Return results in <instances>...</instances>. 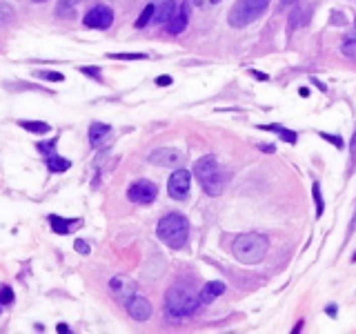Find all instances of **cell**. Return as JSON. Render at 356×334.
Wrapping results in <instances>:
<instances>
[{"label":"cell","mask_w":356,"mask_h":334,"mask_svg":"<svg viewBox=\"0 0 356 334\" xmlns=\"http://www.w3.org/2000/svg\"><path fill=\"white\" fill-rule=\"evenodd\" d=\"M267 248H270L267 236L256 234V232H247V234L236 236L234 243H231L234 259L239 261V263H245V265L261 263V261L265 259V254H267Z\"/></svg>","instance_id":"cell-1"},{"label":"cell","mask_w":356,"mask_h":334,"mask_svg":"<svg viewBox=\"0 0 356 334\" xmlns=\"http://www.w3.org/2000/svg\"><path fill=\"white\" fill-rule=\"evenodd\" d=\"M158 239L163 241L167 248L172 250H180L185 248L187 243V236H189V220L178 212H172L167 216H163L158 220V228H156Z\"/></svg>","instance_id":"cell-2"},{"label":"cell","mask_w":356,"mask_h":334,"mask_svg":"<svg viewBox=\"0 0 356 334\" xmlns=\"http://www.w3.org/2000/svg\"><path fill=\"white\" fill-rule=\"evenodd\" d=\"M194 174L198 178L200 187L209 194V196H218L225 189V172L220 167V163L216 161V156H203L196 161Z\"/></svg>","instance_id":"cell-3"},{"label":"cell","mask_w":356,"mask_h":334,"mask_svg":"<svg viewBox=\"0 0 356 334\" xmlns=\"http://www.w3.org/2000/svg\"><path fill=\"white\" fill-rule=\"evenodd\" d=\"M200 301L189 287L185 285H174L169 287V292L165 294V310L172 318H185L192 316L198 310Z\"/></svg>","instance_id":"cell-4"},{"label":"cell","mask_w":356,"mask_h":334,"mask_svg":"<svg viewBox=\"0 0 356 334\" xmlns=\"http://www.w3.org/2000/svg\"><path fill=\"white\" fill-rule=\"evenodd\" d=\"M270 7V0H239L229 12V25L236 29H243L247 25H252L254 20H259Z\"/></svg>","instance_id":"cell-5"},{"label":"cell","mask_w":356,"mask_h":334,"mask_svg":"<svg viewBox=\"0 0 356 334\" xmlns=\"http://www.w3.org/2000/svg\"><path fill=\"white\" fill-rule=\"evenodd\" d=\"M189 187H192V174H189L187 169H176V172L169 176L167 192H169V196H172V198H176V200L187 198Z\"/></svg>","instance_id":"cell-6"},{"label":"cell","mask_w":356,"mask_h":334,"mask_svg":"<svg viewBox=\"0 0 356 334\" xmlns=\"http://www.w3.org/2000/svg\"><path fill=\"white\" fill-rule=\"evenodd\" d=\"M113 23V12L107 5H96L85 16V25L89 29H109Z\"/></svg>","instance_id":"cell-7"},{"label":"cell","mask_w":356,"mask_h":334,"mask_svg":"<svg viewBox=\"0 0 356 334\" xmlns=\"http://www.w3.org/2000/svg\"><path fill=\"white\" fill-rule=\"evenodd\" d=\"M158 194V187L154 185L152 181H136L130 187L127 196H130L132 203H138V205H149Z\"/></svg>","instance_id":"cell-8"},{"label":"cell","mask_w":356,"mask_h":334,"mask_svg":"<svg viewBox=\"0 0 356 334\" xmlns=\"http://www.w3.org/2000/svg\"><path fill=\"white\" fill-rule=\"evenodd\" d=\"M149 163L158 167H174L183 163V152L174 150V147H158L149 154Z\"/></svg>","instance_id":"cell-9"},{"label":"cell","mask_w":356,"mask_h":334,"mask_svg":"<svg viewBox=\"0 0 356 334\" xmlns=\"http://www.w3.org/2000/svg\"><path fill=\"white\" fill-rule=\"evenodd\" d=\"M127 314H130L134 321H147L152 316V303H149L145 296H136L134 294L130 301H125Z\"/></svg>","instance_id":"cell-10"},{"label":"cell","mask_w":356,"mask_h":334,"mask_svg":"<svg viewBox=\"0 0 356 334\" xmlns=\"http://www.w3.org/2000/svg\"><path fill=\"white\" fill-rule=\"evenodd\" d=\"M109 290L113 294V299L118 301H130L134 294H136V285H134L132 279H127V276H113L109 281Z\"/></svg>","instance_id":"cell-11"},{"label":"cell","mask_w":356,"mask_h":334,"mask_svg":"<svg viewBox=\"0 0 356 334\" xmlns=\"http://www.w3.org/2000/svg\"><path fill=\"white\" fill-rule=\"evenodd\" d=\"M187 20H189V9L187 5H180V7L174 12V16L167 20V32L169 34H183L185 27H187Z\"/></svg>","instance_id":"cell-12"},{"label":"cell","mask_w":356,"mask_h":334,"mask_svg":"<svg viewBox=\"0 0 356 334\" xmlns=\"http://www.w3.org/2000/svg\"><path fill=\"white\" fill-rule=\"evenodd\" d=\"M223 292H225V283H223V281H209L205 287H200V294H198L200 305H205V303H211L214 299H218Z\"/></svg>","instance_id":"cell-13"},{"label":"cell","mask_w":356,"mask_h":334,"mask_svg":"<svg viewBox=\"0 0 356 334\" xmlns=\"http://www.w3.org/2000/svg\"><path fill=\"white\" fill-rule=\"evenodd\" d=\"M109 136H111V127L109 125H105V123H91V127H89V143L94 147H102Z\"/></svg>","instance_id":"cell-14"},{"label":"cell","mask_w":356,"mask_h":334,"mask_svg":"<svg viewBox=\"0 0 356 334\" xmlns=\"http://www.w3.org/2000/svg\"><path fill=\"white\" fill-rule=\"evenodd\" d=\"M178 9V5L174 0H163V3L156 5V12H154V23H165L174 16V12Z\"/></svg>","instance_id":"cell-15"},{"label":"cell","mask_w":356,"mask_h":334,"mask_svg":"<svg viewBox=\"0 0 356 334\" xmlns=\"http://www.w3.org/2000/svg\"><path fill=\"white\" fill-rule=\"evenodd\" d=\"M80 220H76V218H63V216H56V214H51L49 216V225H51V230H54L56 234H60V236H65V234H69V228L71 225H78Z\"/></svg>","instance_id":"cell-16"},{"label":"cell","mask_w":356,"mask_h":334,"mask_svg":"<svg viewBox=\"0 0 356 334\" xmlns=\"http://www.w3.org/2000/svg\"><path fill=\"white\" fill-rule=\"evenodd\" d=\"M261 130H267V132H274V134H278V136H281L285 143H290V145H296V141H298L296 132H290V130H287V127H283V125H263Z\"/></svg>","instance_id":"cell-17"},{"label":"cell","mask_w":356,"mask_h":334,"mask_svg":"<svg viewBox=\"0 0 356 334\" xmlns=\"http://www.w3.org/2000/svg\"><path fill=\"white\" fill-rule=\"evenodd\" d=\"M47 167H49V172H67V169L71 167V161H69V158L58 156V154H49V156H47Z\"/></svg>","instance_id":"cell-18"},{"label":"cell","mask_w":356,"mask_h":334,"mask_svg":"<svg viewBox=\"0 0 356 334\" xmlns=\"http://www.w3.org/2000/svg\"><path fill=\"white\" fill-rule=\"evenodd\" d=\"M18 125L23 127V130L32 132V134H47L51 130L49 123H45V121H20Z\"/></svg>","instance_id":"cell-19"},{"label":"cell","mask_w":356,"mask_h":334,"mask_svg":"<svg viewBox=\"0 0 356 334\" xmlns=\"http://www.w3.org/2000/svg\"><path fill=\"white\" fill-rule=\"evenodd\" d=\"M78 3H82V0H60L58 7H56V14H58V16H63V18L74 16L76 5H78Z\"/></svg>","instance_id":"cell-20"},{"label":"cell","mask_w":356,"mask_h":334,"mask_svg":"<svg viewBox=\"0 0 356 334\" xmlns=\"http://www.w3.org/2000/svg\"><path fill=\"white\" fill-rule=\"evenodd\" d=\"M154 12H156V5H154V3H149L147 7L141 12V16H138V20H136V29L147 27V25L154 20Z\"/></svg>","instance_id":"cell-21"},{"label":"cell","mask_w":356,"mask_h":334,"mask_svg":"<svg viewBox=\"0 0 356 334\" xmlns=\"http://www.w3.org/2000/svg\"><path fill=\"white\" fill-rule=\"evenodd\" d=\"M312 196H314V203H316V218H318V216H323V212H325V203H323V194H321L318 181H314V185H312Z\"/></svg>","instance_id":"cell-22"},{"label":"cell","mask_w":356,"mask_h":334,"mask_svg":"<svg viewBox=\"0 0 356 334\" xmlns=\"http://www.w3.org/2000/svg\"><path fill=\"white\" fill-rule=\"evenodd\" d=\"M36 78H43V80H51V83H63L65 80V76L60 74V71H47V69H40V71H36Z\"/></svg>","instance_id":"cell-23"},{"label":"cell","mask_w":356,"mask_h":334,"mask_svg":"<svg viewBox=\"0 0 356 334\" xmlns=\"http://www.w3.org/2000/svg\"><path fill=\"white\" fill-rule=\"evenodd\" d=\"M290 29H294V27H301V25H305L307 23V9H301V7H296V12L290 16Z\"/></svg>","instance_id":"cell-24"},{"label":"cell","mask_w":356,"mask_h":334,"mask_svg":"<svg viewBox=\"0 0 356 334\" xmlns=\"http://www.w3.org/2000/svg\"><path fill=\"white\" fill-rule=\"evenodd\" d=\"M16 301V294H14V290L9 285H5L3 290H0V303L3 305H12V303Z\"/></svg>","instance_id":"cell-25"},{"label":"cell","mask_w":356,"mask_h":334,"mask_svg":"<svg viewBox=\"0 0 356 334\" xmlns=\"http://www.w3.org/2000/svg\"><path fill=\"white\" fill-rule=\"evenodd\" d=\"M109 58H113V60H145L149 56L147 54H109Z\"/></svg>","instance_id":"cell-26"},{"label":"cell","mask_w":356,"mask_h":334,"mask_svg":"<svg viewBox=\"0 0 356 334\" xmlns=\"http://www.w3.org/2000/svg\"><path fill=\"white\" fill-rule=\"evenodd\" d=\"M56 143H58V138H51V141H45V143H38V152L45 154V156H49V154H54V147Z\"/></svg>","instance_id":"cell-27"},{"label":"cell","mask_w":356,"mask_h":334,"mask_svg":"<svg viewBox=\"0 0 356 334\" xmlns=\"http://www.w3.org/2000/svg\"><path fill=\"white\" fill-rule=\"evenodd\" d=\"M80 71H82L85 76H89V78L100 80V67H89V65H85V67H80Z\"/></svg>","instance_id":"cell-28"},{"label":"cell","mask_w":356,"mask_h":334,"mask_svg":"<svg viewBox=\"0 0 356 334\" xmlns=\"http://www.w3.org/2000/svg\"><path fill=\"white\" fill-rule=\"evenodd\" d=\"M74 250L80 252V254H89V252H91L89 243H87V241H82V239H76V241H74Z\"/></svg>","instance_id":"cell-29"},{"label":"cell","mask_w":356,"mask_h":334,"mask_svg":"<svg viewBox=\"0 0 356 334\" xmlns=\"http://www.w3.org/2000/svg\"><path fill=\"white\" fill-rule=\"evenodd\" d=\"M343 54L349 56V58H356V40H347L343 45Z\"/></svg>","instance_id":"cell-30"},{"label":"cell","mask_w":356,"mask_h":334,"mask_svg":"<svg viewBox=\"0 0 356 334\" xmlns=\"http://www.w3.org/2000/svg\"><path fill=\"white\" fill-rule=\"evenodd\" d=\"M321 138H325V141H329V143H334L338 150H343V138H340V136H332V134H325V132H323Z\"/></svg>","instance_id":"cell-31"},{"label":"cell","mask_w":356,"mask_h":334,"mask_svg":"<svg viewBox=\"0 0 356 334\" xmlns=\"http://www.w3.org/2000/svg\"><path fill=\"white\" fill-rule=\"evenodd\" d=\"M156 85H158V87L172 85V76H158V78H156Z\"/></svg>","instance_id":"cell-32"},{"label":"cell","mask_w":356,"mask_h":334,"mask_svg":"<svg viewBox=\"0 0 356 334\" xmlns=\"http://www.w3.org/2000/svg\"><path fill=\"white\" fill-rule=\"evenodd\" d=\"M250 74H254V78H259V80H267V78H270V76H267V74H263V71H250Z\"/></svg>","instance_id":"cell-33"},{"label":"cell","mask_w":356,"mask_h":334,"mask_svg":"<svg viewBox=\"0 0 356 334\" xmlns=\"http://www.w3.org/2000/svg\"><path fill=\"white\" fill-rule=\"evenodd\" d=\"M259 150H263V152H274V147H272V145H265V143H263V145H259Z\"/></svg>","instance_id":"cell-34"},{"label":"cell","mask_w":356,"mask_h":334,"mask_svg":"<svg viewBox=\"0 0 356 334\" xmlns=\"http://www.w3.org/2000/svg\"><path fill=\"white\" fill-rule=\"evenodd\" d=\"M325 312H327L329 316H336V305H329V307H327V310H325Z\"/></svg>","instance_id":"cell-35"},{"label":"cell","mask_w":356,"mask_h":334,"mask_svg":"<svg viewBox=\"0 0 356 334\" xmlns=\"http://www.w3.org/2000/svg\"><path fill=\"white\" fill-rule=\"evenodd\" d=\"M352 158H356V134H354V138H352Z\"/></svg>","instance_id":"cell-36"},{"label":"cell","mask_w":356,"mask_h":334,"mask_svg":"<svg viewBox=\"0 0 356 334\" xmlns=\"http://www.w3.org/2000/svg\"><path fill=\"white\" fill-rule=\"evenodd\" d=\"M298 0H281V5H285V7H290V5H296Z\"/></svg>","instance_id":"cell-37"},{"label":"cell","mask_w":356,"mask_h":334,"mask_svg":"<svg viewBox=\"0 0 356 334\" xmlns=\"http://www.w3.org/2000/svg\"><path fill=\"white\" fill-rule=\"evenodd\" d=\"M56 330H58V332H69V327H67V325H63V323H60V325H56Z\"/></svg>","instance_id":"cell-38"},{"label":"cell","mask_w":356,"mask_h":334,"mask_svg":"<svg viewBox=\"0 0 356 334\" xmlns=\"http://www.w3.org/2000/svg\"><path fill=\"white\" fill-rule=\"evenodd\" d=\"M298 91H301V96H303V98H305V96H309V89H307V87H301V89H298Z\"/></svg>","instance_id":"cell-39"},{"label":"cell","mask_w":356,"mask_h":334,"mask_svg":"<svg viewBox=\"0 0 356 334\" xmlns=\"http://www.w3.org/2000/svg\"><path fill=\"white\" fill-rule=\"evenodd\" d=\"M349 230H356V214H354V223L349 225Z\"/></svg>","instance_id":"cell-40"},{"label":"cell","mask_w":356,"mask_h":334,"mask_svg":"<svg viewBox=\"0 0 356 334\" xmlns=\"http://www.w3.org/2000/svg\"><path fill=\"white\" fill-rule=\"evenodd\" d=\"M209 3H220V0H209Z\"/></svg>","instance_id":"cell-41"},{"label":"cell","mask_w":356,"mask_h":334,"mask_svg":"<svg viewBox=\"0 0 356 334\" xmlns=\"http://www.w3.org/2000/svg\"><path fill=\"white\" fill-rule=\"evenodd\" d=\"M34 3H45V0H34Z\"/></svg>","instance_id":"cell-42"},{"label":"cell","mask_w":356,"mask_h":334,"mask_svg":"<svg viewBox=\"0 0 356 334\" xmlns=\"http://www.w3.org/2000/svg\"><path fill=\"white\" fill-rule=\"evenodd\" d=\"M352 261H356V252H354V256H352Z\"/></svg>","instance_id":"cell-43"},{"label":"cell","mask_w":356,"mask_h":334,"mask_svg":"<svg viewBox=\"0 0 356 334\" xmlns=\"http://www.w3.org/2000/svg\"><path fill=\"white\" fill-rule=\"evenodd\" d=\"M0 312H3V303H0Z\"/></svg>","instance_id":"cell-44"},{"label":"cell","mask_w":356,"mask_h":334,"mask_svg":"<svg viewBox=\"0 0 356 334\" xmlns=\"http://www.w3.org/2000/svg\"><path fill=\"white\" fill-rule=\"evenodd\" d=\"M354 25H356V20H354Z\"/></svg>","instance_id":"cell-45"}]
</instances>
